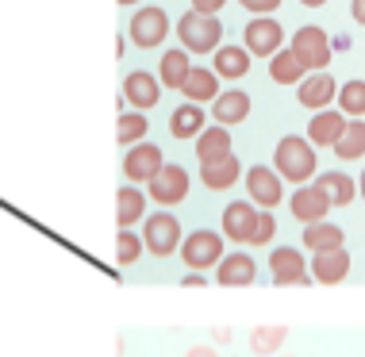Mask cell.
I'll return each instance as SVG.
<instances>
[{
    "label": "cell",
    "instance_id": "obj_1",
    "mask_svg": "<svg viewBox=\"0 0 365 357\" xmlns=\"http://www.w3.org/2000/svg\"><path fill=\"white\" fill-rule=\"evenodd\" d=\"M273 170L281 173V181L292 185H308L315 173H319V157H315V146L304 143L300 135H284L273 150Z\"/></svg>",
    "mask_w": 365,
    "mask_h": 357
},
{
    "label": "cell",
    "instance_id": "obj_2",
    "mask_svg": "<svg viewBox=\"0 0 365 357\" xmlns=\"http://www.w3.org/2000/svg\"><path fill=\"white\" fill-rule=\"evenodd\" d=\"M177 38L189 54H212L220 51L223 38V24L215 16H200V12H185L181 24H177Z\"/></svg>",
    "mask_w": 365,
    "mask_h": 357
},
{
    "label": "cell",
    "instance_id": "obj_3",
    "mask_svg": "<svg viewBox=\"0 0 365 357\" xmlns=\"http://www.w3.org/2000/svg\"><path fill=\"white\" fill-rule=\"evenodd\" d=\"M223 234H215V231H192V234H185V242H181V262L189 265L192 273H208L212 265H220L223 262Z\"/></svg>",
    "mask_w": 365,
    "mask_h": 357
},
{
    "label": "cell",
    "instance_id": "obj_4",
    "mask_svg": "<svg viewBox=\"0 0 365 357\" xmlns=\"http://www.w3.org/2000/svg\"><path fill=\"white\" fill-rule=\"evenodd\" d=\"M289 51H296V58H300L304 69H312V73H323V69H327V62L334 58L327 31H323V27H312V24L300 27V31L292 35Z\"/></svg>",
    "mask_w": 365,
    "mask_h": 357
},
{
    "label": "cell",
    "instance_id": "obj_5",
    "mask_svg": "<svg viewBox=\"0 0 365 357\" xmlns=\"http://www.w3.org/2000/svg\"><path fill=\"white\" fill-rule=\"evenodd\" d=\"M143 242L154 257H170L177 246H181V223H177L173 212H154L146 215L143 223Z\"/></svg>",
    "mask_w": 365,
    "mask_h": 357
},
{
    "label": "cell",
    "instance_id": "obj_6",
    "mask_svg": "<svg viewBox=\"0 0 365 357\" xmlns=\"http://www.w3.org/2000/svg\"><path fill=\"white\" fill-rule=\"evenodd\" d=\"M269 273L277 289H296V284H312V269L304 262V250L296 246H277L269 254Z\"/></svg>",
    "mask_w": 365,
    "mask_h": 357
},
{
    "label": "cell",
    "instance_id": "obj_7",
    "mask_svg": "<svg viewBox=\"0 0 365 357\" xmlns=\"http://www.w3.org/2000/svg\"><path fill=\"white\" fill-rule=\"evenodd\" d=\"M162 165H165V157H162V146L158 143H135L123 154V177L131 185H150L162 173Z\"/></svg>",
    "mask_w": 365,
    "mask_h": 357
},
{
    "label": "cell",
    "instance_id": "obj_8",
    "mask_svg": "<svg viewBox=\"0 0 365 357\" xmlns=\"http://www.w3.org/2000/svg\"><path fill=\"white\" fill-rule=\"evenodd\" d=\"M242 43H246L250 54L273 58L277 51H284V27L277 24V19H269V16H254V19H246Z\"/></svg>",
    "mask_w": 365,
    "mask_h": 357
},
{
    "label": "cell",
    "instance_id": "obj_9",
    "mask_svg": "<svg viewBox=\"0 0 365 357\" xmlns=\"http://www.w3.org/2000/svg\"><path fill=\"white\" fill-rule=\"evenodd\" d=\"M165 35H170V16H165L162 8H139V12L131 16V43L139 46V51L162 46Z\"/></svg>",
    "mask_w": 365,
    "mask_h": 357
},
{
    "label": "cell",
    "instance_id": "obj_10",
    "mask_svg": "<svg viewBox=\"0 0 365 357\" xmlns=\"http://www.w3.org/2000/svg\"><path fill=\"white\" fill-rule=\"evenodd\" d=\"M246 192H250V204H258L262 212H273L284 200L281 173H273L269 165H250L246 170Z\"/></svg>",
    "mask_w": 365,
    "mask_h": 357
},
{
    "label": "cell",
    "instance_id": "obj_11",
    "mask_svg": "<svg viewBox=\"0 0 365 357\" xmlns=\"http://www.w3.org/2000/svg\"><path fill=\"white\" fill-rule=\"evenodd\" d=\"M185 196H189V170H185V165H170V162H165L162 173L150 181V200L162 204L165 212H170L173 204L185 200Z\"/></svg>",
    "mask_w": 365,
    "mask_h": 357
},
{
    "label": "cell",
    "instance_id": "obj_12",
    "mask_svg": "<svg viewBox=\"0 0 365 357\" xmlns=\"http://www.w3.org/2000/svg\"><path fill=\"white\" fill-rule=\"evenodd\" d=\"M258 219H262V207L258 204L231 200L223 207V238H231V242H254Z\"/></svg>",
    "mask_w": 365,
    "mask_h": 357
},
{
    "label": "cell",
    "instance_id": "obj_13",
    "mask_svg": "<svg viewBox=\"0 0 365 357\" xmlns=\"http://www.w3.org/2000/svg\"><path fill=\"white\" fill-rule=\"evenodd\" d=\"M254 281H258V262L242 250L227 254L223 262L215 265V284H223V289H250Z\"/></svg>",
    "mask_w": 365,
    "mask_h": 357
},
{
    "label": "cell",
    "instance_id": "obj_14",
    "mask_svg": "<svg viewBox=\"0 0 365 357\" xmlns=\"http://www.w3.org/2000/svg\"><path fill=\"white\" fill-rule=\"evenodd\" d=\"M123 100L135 108V112H150V108L162 100V81L150 77L146 69H135V73H127L123 81Z\"/></svg>",
    "mask_w": 365,
    "mask_h": 357
},
{
    "label": "cell",
    "instance_id": "obj_15",
    "mask_svg": "<svg viewBox=\"0 0 365 357\" xmlns=\"http://www.w3.org/2000/svg\"><path fill=\"white\" fill-rule=\"evenodd\" d=\"M308 269H312V281L315 284H342L350 276V254H346V246H342V250L312 254Z\"/></svg>",
    "mask_w": 365,
    "mask_h": 357
},
{
    "label": "cell",
    "instance_id": "obj_16",
    "mask_svg": "<svg viewBox=\"0 0 365 357\" xmlns=\"http://www.w3.org/2000/svg\"><path fill=\"white\" fill-rule=\"evenodd\" d=\"M289 207H292V215H296L304 227H312V223H323V219H327L331 200H327V196H323L315 185H300V188L292 192Z\"/></svg>",
    "mask_w": 365,
    "mask_h": 357
},
{
    "label": "cell",
    "instance_id": "obj_17",
    "mask_svg": "<svg viewBox=\"0 0 365 357\" xmlns=\"http://www.w3.org/2000/svg\"><path fill=\"white\" fill-rule=\"evenodd\" d=\"M346 127H350L346 112H327V108H323V112H315L312 123H308V143L312 146H331L334 150V143L346 135Z\"/></svg>",
    "mask_w": 365,
    "mask_h": 357
},
{
    "label": "cell",
    "instance_id": "obj_18",
    "mask_svg": "<svg viewBox=\"0 0 365 357\" xmlns=\"http://www.w3.org/2000/svg\"><path fill=\"white\" fill-rule=\"evenodd\" d=\"M334 96H339V88H334L331 73H312V77H304V85H296V100L308 112H323Z\"/></svg>",
    "mask_w": 365,
    "mask_h": 357
},
{
    "label": "cell",
    "instance_id": "obj_19",
    "mask_svg": "<svg viewBox=\"0 0 365 357\" xmlns=\"http://www.w3.org/2000/svg\"><path fill=\"white\" fill-rule=\"evenodd\" d=\"M135 223H146V196L139 185H127L115 192V227L131 231Z\"/></svg>",
    "mask_w": 365,
    "mask_h": 357
},
{
    "label": "cell",
    "instance_id": "obj_20",
    "mask_svg": "<svg viewBox=\"0 0 365 357\" xmlns=\"http://www.w3.org/2000/svg\"><path fill=\"white\" fill-rule=\"evenodd\" d=\"M315 188L331 200V207H350L354 196H358V181H354L350 173H339V170L315 173Z\"/></svg>",
    "mask_w": 365,
    "mask_h": 357
},
{
    "label": "cell",
    "instance_id": "obj_21",
    "mask_svg": "<svg viewBox=\"0 0 365 357\" xmlns=\"http://www.w3.org/2000/svg\"><path fill=\"white\" fill-rule=\"evenodd\" d=\"M250 115V96L242 93V88H227L212 100V119L220 127H231V123H242V119Z\"/></svg>",
    "mask_w": 365,
    "mask_h": 357
},
{
    "label": "cell",
    "instance_id": "obj_22",
    "mask_svg": "<svg viewBox=\"0 0 365 357\" xmlns=\"http://www.w3.org/2000/svg\"><path fill=\"white\" fill-rule=\"evenodd\" d=\"M208 131V115L200 112V104H177L170 112V135L173 138H200Z\"/></svg>",
    "mask_w": 365,
    "mask_h": 357
},
{
    "label": "cell",
    "instance_id": "obj_23",
    "mask_svg": "<svg viewBox=\"0 0 365 357\" xmlns=\"http://www.w3.org/2000/svg\"><path fill=\"white\" fill-rule=\"evenodd\" d=\"M250 51L246 46H220V51L212 54V69L223 77V81H242L246 73H250Z\"/></svg>",
    "mask_w": 365,
    "mask_h": 357
},
{
    "label": "cell",
    "instance_id": "obj_24",
    "mask_svg": "<svg viewBox=\"0 0 365 357\" xmlns=\"http://www.w3.org/2000/svg\"><path fill=\"white\" fill-rule=\"evenodd\" d=\"M181 93L189 104H208L220 96V73H215V69H204V66H192V73H189V81L181 85Z\"/></svg>",
    "mask_w": 365,
    "mask_h": 357
},
{
    "label": "cell",
    "instance_id": "obj_25",
    "mask_svg": "<svg viewBox=\"0 0 365 357\" xmlns=\"http://www.w3.org/2000/svg\"><path fill=\"white\" fill-rule=\"evenodd\" d=\"M196 157H200V165H212V162L231 157V135H227V127L212 123L208 131L196 138Z\"/></svg>",
    "mask_w": 365,
    "mask_h": 357
},
{
    "label": "cell",
    "instance_id": "obj_26",
    "mask_svg": "<svg viewBox=\"0 0 365 357\" xmlns=\"http://www.w3.org/2000/svg\"><path fill=\"white\" fill-rule=\"evenodd\" d=\"M189 73H192V62H189V51H185V46H177V51H165V54H162L158 81H162L165 88H181L185 81H189Z\"/></svg>",
    "mask_w": 365,
    "mask_h": 357
},
{
    "label": "cell",
    "instance_id": "obj_27",
    "mask_svg": "<svg viewBox=\"0 0 365 357\" xmlns=\"http://www.w3.org/2000/svg\"><path fill=\"white\" fill-rule=\"evenodd\" d=\"M342 242H346V234H342V227H334V223H312V227H304V250H312V254H323V250H342Z\"/></svg>",
    "mask_w": 365,
    "mask_h": 357
},
{
    "label": "cell",
    "instance_id": "obj_28",
    "mask_svg": "<svg viewBox=\"0 0 365 357\" xmlns=\"http://www.w3.org/2000/svg\"><path fill=\"white\" fill-rule=\"evenodd\" d=\"M242 177V162L239 157H223V162H212V165H200V181L212 188V192H223V188H231L235 181Z\"/></svg>",
    "mask_w": 365,
    "mask_h": 357
},
{
    "label": "cell",
    "instance_id": "obj_29",
    "mask_svg": "<svg viewBox=\"0 0 365 357\" xmlns=\"http://www.w3.org/2000/svg\"><path fill=\"white\" fill-rule=\"evenodd\" d=\"M304 77H308V69H304L300 58H296V51H277L269 58V81H277V85H304Z\"/></svg>",
    "mask_w": 365,
    "mask_h": 357
},
{
    "label": "cell",
    "instance_id": "obj_30",
    "mask_svg": "<svg viewBox=\"0 0 365 357\" xmlns=\"http://www.w3.org/2000/svg\"><path fill=\"white\" fill-rule=\"evenodd\" d=\"M284 338H289V326H281V323L254 326V331H250V353L254 357H277Z\"/></svg>",
    "mask_w": 365,
    "mask_h": 357
},
{
    "label": "cell",
    "instance_id": "obj_31",
    "mask_svg": "<svg viewBox=\"0 0 365 357\" xmlns=\"http://www.w3.org/2000/svg\"><path fill=\"white\" fill-rule=\"evenodd\" d=\"M334 154H339L342 162H358V157H365V119H350L346 135L334 143Z\"/></svg>",
    "mask_w": 365,
    "mask_h": 357
},
{
    "label": "cell",
    "instance_id": "obj_32",
    "mask_svg": "<svg viewBox=\"0 0 365 357\" xmlns=\"http://www.w3.org/2000/svg\"><path fill=\"white\" fill-rule=\"evenodd\" d=\"M146 127H150V123H146L143 112H120V123H115V143L131 150L135 143H143V138H146Z\"/></svg>",
    "mask_w": 365,
    "mask_h": 357
},
{
    "label": "cell",
    "instance_id": "obj_33",
    "mask_svg": "<svg viewBox=\"0 0 365 357\" xmlns=\"http://www.w3.org/2000/svg\"><path fill=\"white\" fill-rule=\"evenodd\" d=\"M339 112H346L350 119H365V81L339 85Z\"/></svg>",
    "mask_w": 365,
    "mask_h": 357
},
{
    "label": "cell",
    "instance_id": "obj_34",
    "mask_svg": "<svg viewBox=\"0 0 365 357\" xmlns=\"http://www.w3.org/2000/svg\"><path fill=\"white\" fill-rule=\"evenodd\" d=\"M143 250H146L143 234H135V231H120V234H115V262H120V265H135L143 257Z\"/></svg>",
    "mask_w": 365,
    "mask_h": 357
},
{
    "label": "cell",
    "instance_id": "obj_35",
    "mask_svg": "<svg viewBox=\"0 0 365 357\" xmlns=\"http://www.w3.org/2000/svg\"><path fill=\"white\" fill-rule=\"evenodd\" d=\"M273 234H277V219H273V212H262L258 231H254V242H250V246H269Z\"/></svg>",
    "mask_w": 365,
    "mask_h": 357
},
{
    "label": "cell",
    "instance_id": "obj_36",
    "mask_svg": "<svg viewBox=\"0 0 365 357\" xmlns=\"http://www.w3.org/2000/svg\"><path fill=\"white\" fill-rule=\"evenodd\" d=\"M239 4L246 8V12H254V16H269V12L281 8V0H239Z\"/></svg>",
    "mask_w": 365,
    "mask_h": 357
},
{
    "label": "cell",
    "instance_id": "obj_37",
    "mask_svg": "<svg viewBox=\"0 0 365 357\" xmlns=\"http://www.w3.org/2000/svg\"><path fill=\"white\" fill-rule=\"evenodd\" d=\"M223 4H227V0H192V12H200V16H215Z\"/></svg>",
    "mask_w": 365,
    "mask_h": 357
},
{
    "label": "cell",
    "instance_id": "obj_38",
    "mask_svg": "<svg viewBox=\"0 0 365 357\" xmlns=\"http://www.w3.org/2000/svg\"><path fill=\"white\" fill-rule=\"evenodd\" d=\"M350 16L358 27H365V0H350Z\"/></svg>",
    "mask_w": 365,
    "mask_h": 357
},
{
    "label": "cell",
    "instance_id": "obj_39",
    "mask_svg": "<svg viewBox=\"0 0 365 357\" xmlns=\"http://www.w3.org/2000/svg\"><path fill=\"white\" fill-rule=\"evenodd\" d=\"M200 284H208V276H204V273H189V276H185V289H200Z\"/></svg>",
    "mask_w": 365,
    "mask_h": 357
},
{
    "label": "cell",
    "instance_id": "obj_40",
    "mask_svg": "<svg viewBox=\"0 0 365 357\" xmlns=\"http://www.w3.org/2000/svg\"><path fill=\"white\" fill-rule=\"evenodd\" d=\"M185 357H220V353H215L212 346H192V350L185 353Z\"/></svg>",
    "mask_w": 365,
    "mask_h": 357
},
{
    "label": "cell",
    "instance_id": "obj_41",
    "mask_svg": "<svg viewBox=\"0 0 365 357\" xmlns=\"http://www.w3.org/2000/svg\"><path fill=\"white\" fill-rule=\"evenodd\" d=\"M123 54H127V38L115 35V58H123Z\"/></svg>",
    "mask_w": 365,
    "mask_h": 357
},
{
    "label": "cell",
    "instance_id": "obj_42",
    "mask_svg": "<svg viewBox=\"0 0 365 357\" xmlns=\"http://www.w3.org/2000/svg\"><path fill=\"white\" fill-rule=\"evenodd\" d=\"M215 342H231V331H227V326H215Z\"/></svg>",
    "mask_w": 365,
    "mask_h": 357
},
{
    "label": "cell",
    "instance_id": "obj_43",
    "mask_svg": "<svg viewBox=\"0 0 365 357\" xmlns=\"http://www.w3.org/2000/svg\"><path fill=\"white\" fill-rule=\"evenodd\" d=\"M300 4H304V8H323L327 0H300Z\"/></svg>",
    "mask_w": 365,
    "mask_h": 357
},
{
    "label": "cell",
    "instance_id": "obj_44",
    "mask_svg": "<svg viewBox=\"0 0 365 357\" xmlns=\"http://www.w3.org/2000/svg\"><path fill=\"white\" fill-rule=\"evenodd\" d=\"M358 196L365 200V170H361V177H358Z\"/></svg>",
    "mask_w": 365,
    "mask_h": 357
},
{
    "label": "cell",
    "instance_id": "obj_45",
    "mask_svg": "<svg viewBox=\"0 0 365 357\" xmlns=\"http://www.w3.org/2000/svg\"><path fill=\"white\" fill-rule=\"evenodd\" d=\"M120 4H139V0H120Z\"/></svg>",
    "mask_w": 365,
    "mask_h": 357
}]
</instances>
